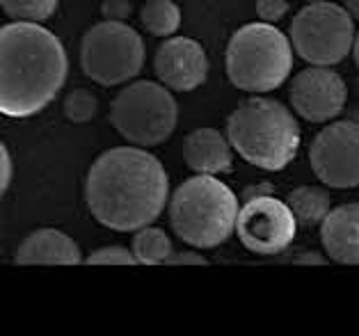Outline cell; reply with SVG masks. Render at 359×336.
Here are the masks:
<instances>
[{"label": "cell", "mask_w": 359, "mask_h": 336, "mask_svg": "<svg viewBox=\"0 0 359 336\" xmlns=\"http://www.w3.org/2000/svg\"><path fill=\"white\" fill-rule=\"evenodd\" d=\"M133 254L137 263L144 265H161L168 263V259L172 256V241L170 236L163 231L161 227H142L137 229V234L133 236Z\"/></svg>", "instance_id": "18"}, {"label": "cell", "mask_w": 359, "mask_h": 336, "mask_svg": "<svg viewBox=\"0 0 359 336\" xmlns=\"http://www.w3.org/2000/svg\"><path fill=\"white\" fill-rule=\"evenodd\" d=\"M259 194H273V190L268 188V185H254V188H250L248 192H245V199H252V197H259Z\"/></svg>", "instance_id": "27"}, {"label": "cell", "mask_w": 359, "mask_h": 336, "mask_svg": "<svg viewBox=\"0 0 359 336\" xmlns=\"http://www.w3.org/2000/svg\"><path fill=\"white\" fill-rule=\"evenodd\" d=\"M306 3H320V0H306Z\"/></svg>", "instance_id": "30"}, {"label": "cell", "mask_w": 359, "mask_h": 336, "mask_svg": "<svg viewBox=\"0 0 359 336\" xmlns=\"http://www.w3.org/2000/svg\"><path fill=\"white\" fill-rule=\"evenodd\" d=\"M170 197V176L144 147H112L92 163L85 201L96 222L112 231H137L158 220Z\"/></svg>", "instance_id": "1"}, {"label": "cell", "mask_w": 359, "mask_h": 336, "mask_svg": "<svg viewBox=\"0 0 359 336\" xmlns=\"http://www.w3.org/2000/svg\"><path fill=\"white\" fill-rule=\"evenodd\" d=\"M144 65V41L126 21L92 25L81 41V67L90 81L117 87L140 74Z\"/></svg>", "instance_id": "7"}, {"label": "cell", "mask_w": 359, "mask_h": 336, "mask_svg": "<svg viewBox=\"0 0 359 336\" xmlns=\"http://www.w3.org/2000/svg\"><path fill=\"white\" fill-rule=\"evenodd\" d=\"M96 110H99V99L94 92L85 90V87H76L67 94L65 99V114L69 121L74 123H87L94 119Z\"/></svg>", "instance_id": "20"}, {"label": "cell", "mask_w": 359, "mask_h": 336, "mask_svg": "<svg viewBox=\"0 0 359 336\" xmlns=\"http://www.w3.org/2000/svg\"><path fill=\"white\" fill-rule=\"evenodd\" d=\"M297 224L300 222L288 201L277 199L275 194H259L245 199L241 206L236 236L252 254L275 256L293 245Z\"/></svg>", "instance_id": "9"}, {"label": "cell", "mask_w": 359, "mask_h": 336, "mask_svg": "<svg viewBox=\"0 0 359 336\" xmlns=\"http://www.w3.org/2000/svg\"><path fill=\"white\" fill-rule=\"evenodd\" d=\"M81 261V247L74 238L50 227L25 236L14 256V263L19 265H76Z\"/></svg>", "instance_id": "14"}, {"label": "cell", "mask_w": 359, "mask_h": 336, "mask_svg": "<svg viewBox=\"0 0 359 336\" xmlns=\"http://www.w3.org/2000/svg\"><path fill=\"white\" fill-rule=\"evenodd\" d=\"M238 197L213 174L186 179L170 197L174 234L195 250H211L229 241L238 222Z\"/></svg>", "instance_id": "4"}, {"label": "cell", "mask_w": 359, "mask_h": 336, "mask_svg": "<svg viewBox=\"0 0 359 336\" xmlns=\"http://www.w3.org/2000/svg\"><path fill=\"white\" fill-rule=\"evenodd\" d=\"M0 3L12 21L41 23L55 14L60 0H0Z\"/></svg>", "instance_id": "19"}, {"label": "cell", "mask_w": 359, "mask_h": 336, "mask_svg": "<svg viewBox=\"0 0 359 336\" xmlns=\"http://www.w3.org/2000/svg\"><path fill=\"white\" fill-rule=\"evenodd\" d=\"M291 105L302 119L323 123L339 117L346 108L348 87L334 69L316 67L302 69L291 83Z\"/></svg>", "instance_id": "11"}, {"label": "cell", "mask_w": 359, "mask_h": 336, "mask_svg": "<svg viewBox=\"0 0 359 336\" xmlns=\"http://www.w3.org/2000/svg\"><path fill=\"white\" fill-rule=\"evenodd\" d=\"M0 110L5 117H32L57 96L69 60L62 41L41 23L12 21L0 28Z\"/></svg>", "instance_id": "2"}, {"label": "cell", "mask_w": 359, "mask_h": 336, "mask_svg": "<svg viewBox=\"0 0 359 336\" xmlns=\"http://www.w3.org/2000/svg\"><path fill=\"white\" fill-rule=\"evenodd\" d=\"M208 259L197 252H172L168 265H206Z\"/></svg>", "instance_id": "25"}, {"label": "cell", "mask_w": 359, "mask_h": 336, "mask_svg": "<svg viewBox=\"0 0 359 336\" xmlns=\"http://www.w3.org/2000/svg\"><path fill=\"white\" fill-rule=\"evenodd\" d=\"M87 263H92V265H135L137 259H135L133 250H128V247L106 245V247L94 250L90 256H87Z\"/></svg>", "instance_id": "21"}, {"label": "cell", "mask_w": 359, "mask_h": 336, "mask_svg": "<svg viewBox=\"0 0 359 336\" xmlns=\"http://www.w3.org/2000/svg\"><path fill=\"white\" fill-rule=\"evenodd\" d=\"M231 149L229 137L217 128H195L183 140V161L197 174H226L233 165Z\"/></svg>", "instance_id": "15"}, {"label": "cell", "mask_w": 359, "mask_h": 336, "mask_svg": "<svg viewBox=\"0 0 359 336\" xmlns=\"http://www.w3.org/2000/svg\"><path fill=\"white\" fill-rule=\"evenodd\" d=\"M226 137L245 163L279 172L295 161L302 130L288 105L257 94L229 114Z\"/></svg>", "instance_id": "3"}, {"label": "cell", "mask_w": 359, "mask_h": 336, "mask_svg": "<svg viewBox=\"0 0 359 336\" xmlns=\"http://www.w3.org/2000/svg\"><path fill=\"white\" fill-rule=\"evenodd\" d=\"M257 14L266 23H279L288 14L286 0H257Z\"/></svg>", "instance_id": "22"}, {"label": "cell", "mask_w": 359, "mask_h": 336, "mask_svg": "<svg viewBox=\"0 0 359 336\" xmlns=\"http://www.w3.org/2000/svg\"><path fill=\"white\" fill-rule=\"evenodd\" d=\"M320 241L332 261L359 265V201L330 210L320 224Z\"/></svg>", "instance_id": "13"}, {"label": "cell", "mask_w": 359, "mask_h": 336, "mask_svg": "<svg viewBox=\"0 0 359 336\" xmlns=\"http://www.w3.org/2000/svg\"><path fill=\"white\" fill-rule=\"evenodd\" d=\"M101 14L108 21H126L130 16V0H103Z\"/></svg>", "instance_id": "23"}, {"label": "cell", "mask_w": 359, "mask_h": 336, "mask_svg": "<svg viewBox=\"0 0 359 336\" xmlns=\"http://www.w3.org/2000/svg\"><path fill=\"white\" fill-rule=\"evenodd\" d=\"M353 55H355V65H357V72H359V32L355 37V46H353Z\"/></svg>", "instance_id": "29"}, {"label": "cell", "mask_w": 359, "mask_h": 336, "mask_svg": "<svg viewBox=\"0 0 359 336\" xmlns=\"http://www.w3.org/2000/svg\"><path fill=\"white\" fill-rule=\"evenodd\" d=\"M355 19L346 7L320 0L309 3L291 23V43L304 62L316 67H334L355 46Z\"/></svg>", "instance_id": "8"}, {"label": "cell", "mask_w": 359, "mask_h": 336, "mask_svg": "<svg viewBox=\"0 0 359 336\" xmlns=\"http://www.w3.org/2000/svg\"><path fill=\"white\" fill-rule=\"evenodd\" d=\"M344 7L350 12L355 21H359V0H344Z\"/></svg>", "instance_id": "28"}, {"label": "cell", "mask_w": 359, "mask_h": 336, "mask_svg": "<svg viewBox=\"0 0 359 336\" xmlns=\"http://www.w3.org/2000/svg\"><path fill=\"white\" fill-rule=\"evenodd\" d=\"M179 108L163 83L135 81L121 87L110 105V121L126 142L158 147L177 128Z\"/></svg>", "instance_id": "6"}, {"label": "cell", "mask_w": 359, "mask_h": 336, "mask_svg": "<svg viewBox=\"0 0 359 336\" xmlns=\"http://www.w3.org/2000/svg\"><path fill=\"white\" fill-rule=\"evenodd\" d=\"M288 206L293 208V213L300 224H323V220L330 215L332 199L330 192L318 188V185H300L288 194Z\"/></svg>", "instance_id": "16"}, {"label": "cell", "mask_w": 359, "mask_h": 336, "mask_svg": "<svg viewBox=\"0 0 359 336\" xmlns=\"http://www.w3.org/2000/svg\"><path fill=\"white\" fill-rule=\"evenodd\" d=\"M154 72L174 92H195L208 78L206 51L190 37H168L154 55Z\"/></svg>", "instance_id": "12"}, {"label": "cell", "mask_w": 359, "mask_h": 336, "mask_svg": "<svg viewBox=\"0 0 359 336\" xmlns=\"http://www.w3.org/2000/svg\"><path fill=\"white\" fill-rule=\"evenodd\" d=\"M14 179V161L10 156V149L5 145L0 147V190H7L10 188V183Z\"/></svg>", "instance_id": "24"}, {"label": "cell", "mask_w": 359, "mask_h": 336, "mask_svg": "<svg viewBox=\"0 0 359 336\" xmlns=\"http://www.w3.org/2000/svg\"><path fill=\"white\" fill-rule=\"evenodd\" d=\"M309 163L318 179L337 190L359 188V123H327L309 147Z\"/></svg>", "instance_id": "10"}, {"label": "cell", "mask_w": 359, "mask_h": 336, "mask_svg": "<svg viewBox=\"0 0 359 336\" xmlns=\"http://www.w3.org/2000/svg\"><path fill=\"white\" fill-rule=\"evenodd\" d=\"M330 261V256H320L318 252H302V254H297L295 259H293V263H297V265H325Z\"/></svg>", "instance_id": "26"}, {"label": "cell", "mask_w": 359, "mask_h": 336, "mask_svg": "<svg viewBox=\"0 0 359 336\" xmlns=\"http://www.w3.org/2000/svg\"><path fill=\"white\" fill-rule=\"evenodd\" d=\"M140 21L144 30L154 37H174V32L181 25V10L172 0H144V7L140 10Z\"/></svg>", "instance_id": "17"}, {"label": "cell", "mask_w": 359, "mask_h": 336, "mask_svg": "<svg viewBox=\"0 0 359 336\" xmlns=\"http://www.w3.org/2000/svg\"><path fill=\"white\" fill-rule=\"evenodd\" d=\"M293 43L273 23H248L226 43V76L233 87L266 94L282 85L293 69Z\"/></svg>", "instance_id": "5"}]
</instances>
